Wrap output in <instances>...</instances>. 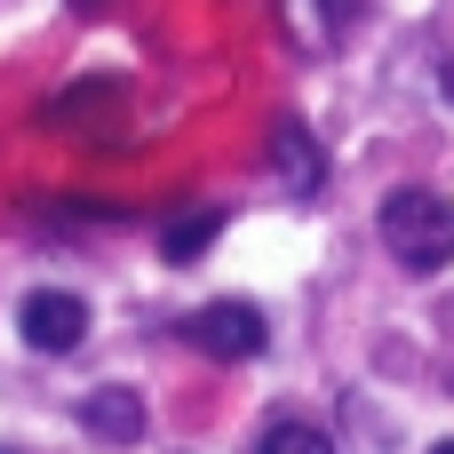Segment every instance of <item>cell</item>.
<instances>
[{
	"instance_id": "cell-6",
	"label": "cell",
	"mask_w": 454,
	"mask_h": 454,
	"mask_svg": "<svg viewBox=\"0 0 454 454\" xmlns=\"http://www.w3.org/2000/svg\"><path fill=\"white\" fill-rule=\"evenodd\" d=\"M215 231H223V215H215V207H200V215H184V223L168 231V263H200Z\"/></svg>"
},
{
	"instance_id": "cell-1",
	"label": "cell",
	"mask_w": 454,
	"mask_h": 454,
	"mask_svg": "<svg viewBox=\"0 0 454 454\" xmlns=\"http://www.w3.org/2000/svg\"><path fill=\"white\" fill-rule=\"evenodd\" d=\"M375 231H383V247H391L399 271H447L454 263V207H447V192H431V184H399L375 207Z\"/></svg>"
},
{
	"instance_id": "cell-4",
	"label": "cell",
	"mask_w": 454,
	"mask_h": 454,
	"mask_svg": "<svg viewBox=\"0 0 454 454\" xmlns=\"http://www.w3.org/2000/svg\"><path fill=\"white\" fill-rule=\"evenodd\" d=\"M80 423H88L96 439L128 447V439H144V399H136V391H88V399H80Z\"/></svg>"
},
{
	"instance_id": "cell-9",
	"label": "cell",
	"mask_w": 454,
	"mask_h": 454,
	"mask_svg": "<svg viewBox=\"0 0 454 454\" xmlns=\"http://www.w3.org/2000/svg\"><path fill=\"white\" fill-rule=\"evenodd\" d=\"M72 8H80V16H96V8H104V0H72Z\"/></svg>"
},
{
	"instance_id": "cell-3",
	"label": "cell",
	"mask_w": 454,
	"mask_h": 454,
	"mask_svg": "<svg viewBox=\"0 0 454 454\" xmlns=\"http://www.w3.org/2000/svg\"><path fill=\"white\" fill-rule=\"evenodd\" d=\"M192 343L215 351V359H255V351H263V311H247V303H207V311L192 319Z\"/></svg>"
},
{
	"instance_id": "cell-2",
	"label": "cell",
	"mask_w": 454,
	"mask_h": 454,
	"mask_svg": "<svg viewBox=\"0 0 454 454\" xmlns=\"http://www.w3.org/2000/svg\"><path fill=\"white\" fill-rule=\"evenodd\" d=\"M16 327H24V343L32 351H80V335H88V303L80 295H64V287H40V295H24V311H16Z\"/></svg>"
},
{
	"instance_id": "cell-10",
	"label": "cell",
	"mask_w": 454,
	"mask_h": 454,
	"mask_svg": "<svg viewBox=\"0 0 454 454\" xmlns=\"http://www.w3.org/2000/svg\"><path fill=\"white\" fill-rule=\"evenodd\" d=\"M431 454H454V439H447V447H431Z\"/></svg>"
},
{
	"instance_id": "cell-7",
	"label": "cell",
	"mask_w": 454,
	"mask_h": 454,
	"mask_svg": "<svg viewBox=\"0 0 454 454\" xmlns=\"http://www.w3.org/2000/svg\"><path fill=\"white\" fill-rule=\"evenodd\" d=\"M263 454H335V439L311 431V423H271L263 431Z\"/></svg>"
},
{
	"instance_id": "cell-5",
	"label": "cell",
	"mask_w": 454,
	"mask_h": 454,
	"mask_svg": "<svg viewBox=\"0 0 454 454\" xmlns=\"http://www.w3.org/2000/svg\"><path fill=\"white\" fill-rule=\"evenodd\" d=\"M271 160H279L287 192H319V144H311L295 120H279V128H271Z\"/></svg>"
},
{
	"instance_id": "cell-8",
	"label": "cell",
	"mask_w": 454,
	"mask_h": 454,
	"mask_svg": "<svg viewBox=\"0 0 454 454\" xmlns=\"http://www.w3.org/2000/svg\"><path fill=\"white\" fill-rule=\"evenodd\" d=\"M439 96H447V104H454V56H447V72H439Z\"/></svg>"
}]
</instances>
